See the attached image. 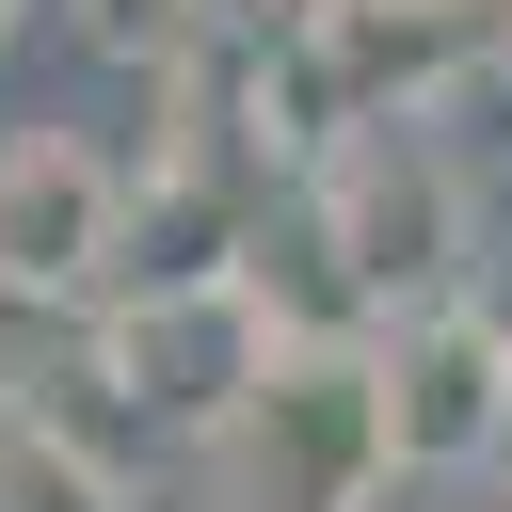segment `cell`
Wrapping results in <instances>:
<instances>
[{"instance_id": "cell-1", "label": "cell", "mask_w": 512, "mask_h": 512, "mask_svg": "<svg viewBox=\"0 0 512 512\" xmlns=\"http://www.w3.org/2000/svg\"><path fill=\"white\" fill-rule=\"evenodd\" d=\"M208 512H400V400H384V336L368 320H288L272 368L240 384V416L192 448Z\"/></svg>"}, {"instance_id": "cell-2", "label": "cell", "mask_w": 512, "mask_h": 512, "mask_svg": "<svg viewBox=\"0 0 512 512\" xmlns=\"http://www.w3.org/2000/svg\"><path fill=\"white\" fill-rule=\"evenodd\" d=\"M304 256H336V320H368V336L480 288L464 272V176H448L432 112H368L304 160Z\"/></svg>"}, {"instance_id": "cell-3", "label": "cell", "mask_w": 512, "mask_h": 512, "mask_svg": "<svg viewBox=\"0 0 512 512\" xmlns=\"http://www.w3.org/2000/svg\"><path fill=\"white\" fill-rule=\"evenodd\" d=\"M272 288L256 272H224V288H144V304H96V352H112V384L160 416V448H208L224 416H240V384L272 368Z\"/></svg>"}, {"instance_id": "cell-4", "label": "cell", "mask_w": 512, "mask_h": 512, "mask_svg": "<svg viewBox=\"0 0 512 512\" xmlns=\"http://www.w3.org/2000/svg\"><path fill=\"white\" fill-rule=\"evenodd\" d=\"M384 400H400V464H416L432 496L496 480V464H512V320H496L480 288L384 320Z\"/></svg>"}, {"instance_id": "cell-5", "label": "cell", "mask_w": 512, "mask_h": 512, "mask_svg": "<svg viewBox=\"0 0 512 512\" xmlns=\"http://www.w3.org/2000/svg\"><path fill=\"white\" fill-rule=\"evenodd\" d=\"M128 160L80 128H0V288L16 304H96L128 272Z\"/></svg>"}, {"instance_id": "cell-6", "label": "cell", "mask_w": 512, "mask_h": 512, "mask_svg": "<svg viewBox=\"0 0 512 512\" xmlns=\"http://www.w3.org/2000/svg\"><path fill=\"white\" fill-rule=\"evenodd\" d=\"M64 16H80V32L112 48V64H176V48H208V32L240 16V0H64Z\"/></svg>"}, {"instance_id": "cell-7", "label": "cell", "mask_w": 512, "mask_h": 512, "mask_svg": "<svg viewBox=\"0 0 512 512\" xmlns=\"http://www.w3.org/2000/svg\"><path fill=\"white\" fill-rule=\"evenodd\" d=\"M0 512H144L128 480H96L80 448H48V432H16V464H0Z\"/></svg>"}, {"instance_id": "cell-8", "label": "cell", "mask_w": 512, "mask_h": 512, "mask_svg": "<svg viewBox=\"0 0 512 512\" xmlns=\"http://www.w3.org/2000/svg\"><path fill=\"white\" fill-rule=\"evenodd\" d=\"M16 432H32V384H16V368H0V464H16Z\"/></svg>"}, {"instance_id": "cell-9", "label": "cell", "mask_w": 512, "mask_h": 512, "mask_svg": "<svg viewBox=\"0 0 512 512\" xmlns=\"http://www.w3.org/2000/svg\"><path fill=\"white\" fill-rule=\"evenodd\" d=\"M16 32H32V0H0V48H16Z\"/></svg>"}, {"instance_id": "cell-10", "label": "cell", "mask_w": 512, "mask_h": 512, "mask_svg": "<svg viewBox=\"0 0 512 512\" xmlns=\"http://www.w3.org/2000/svg\"><path fill=\"white\" fill-rule=\"evenodd\" d=\"M496 480H512V464H496Z\"/></svg>"}]
</instances>
